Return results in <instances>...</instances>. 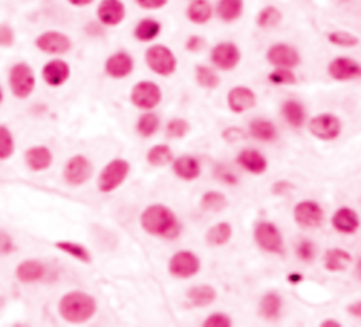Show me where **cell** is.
<instances>
[{"label": "cell", "instance_id": "8", "mask_svg": "<svg viewBox=\"0 0 361 327\" xmlns=\"http://www.w3.org/2000/svg\"><path fill=\"white\" fill-rule=\"evenodd\" d=\"M94 174L92 162L85 155H75L64 167V179L71 186L87 184Z\"/></svg>", "mask_w": 361, "mask_h": 327}, {"label": "cell", "instance_id": "12", "mask_svg": "<svg viewBox=\"0 0 361 327\" xmlns=\"http://www.w3.org/2000/svg\"><path fill=\"white\" fill-rule=\"evenodd\" d=\"M267 60L275 68H295L300 63L299 53L288 44H274L267 51Z\"/></svg>", "mask_w": 361, "mask_h": 327}, {"label": "cell", "instance_id": "30", "mask_svg": "<svg viewBox=\"0 0 361 327\" xmlns=\"http://www.w3.org/2000/svg\"><path fill=\"white\" fill-rule=\"evenodd\" d=\"M282 115L292 127H300L303 124L305 112L302 105L296 101H286L282 105Z\"/></svg>", "mask_w": 361, "mask_h": 327}, {"label": "cell", "instance_id": "53", "mask_svg": "<svg viewBox=\"0 0 361 327\" xmlns=\"http://www.w3.org/2000/svg\"><path fill=\"white\" fill-rule=\"evenodd\" d=\"M274 186H275V188H274V193H281V191H282V189H288V188H291V185H289V184H286V182L275 184Z\"/></svg>", "mask_w": 361, "mask_h": 327}, {"label": "cell", "instance_id": "17", "mask_svg": "<svg viewBox=\"0 0 361 327\" xmlns=\"http://www.w3.org/2000/svg\"><path fill=\"white\" fill-rule=\"evenodd\" d=\"M327 71L336 81H353L361 78V65L348 57L334 58L329 64Z\"/></svg>", "mask_w": 361, "mask_h": 327}, {"label": "cell", "instance_id": "43", "mask_svg": "<svg viewBox=\"0 0 361 327\" xmlns=\"http://www.w3.org/2000/svg\"><path fill=\"white\" fill-rule=\"evenodd\" d=\"M189 130V124L182 119H174L167 126V134L171 139H181Z\"/></svg>", "mask_w": 361, "mask_h": 327}, {"label": "cell", "instance_id": "2", "mask_svg": "<svg viewBox=\"0 0 361 327\" xmlns=\"http://www.w3.org/2000/svg\"><path fill=\"white\" fill-rule=\"evenodd\" d=\"M143 229L153 236L174 237L178 233V222L175 214L163 205L148 206L141 214Z\"/></svg>", "mask_w": 361, "mask_h": 327}, {"label": "cell", "instance_id": "46", "mask_svg": "<svg viewBox=\"0 0 361 327\" xmlns=\"http://www.w3.org/2000/svg\"><path fill=\"white\" fill-rule=\"evenodd\" d=\"M170 0H134V4L144 11H160L168 5Z\"/></svg>", "mask_w": 361, "mask_h": 327}, {"label": "cell", "instance_id": "5", "mask_svg": "<svg viewBox=\"0 0 361 327\" xmlns=\"http://www.w3.org/2000/svg\"><path fill=\"white\" fill-rule=\"evenodd\" d=\"M34 44L39 51L49 56H64L74 47L71 37L58 30H47L39 34Z\"/></svg>", "mask_w": 361, "mask_h": 327}, {"label": "cell", "instance_id": "57", "mask_svg": "<svg viewBox=\"0 0 361 327\" xmlns=\"http://www.w3.org/2000/svg\"><path fill=\"white\" fill-rule=\"evenodd\" d=\"M357 274H358V276L361 278V259H360L358 264H357Z\"/></svg>", "mask_w": 361, "mask_h": 327}, {"label": "cell", "instance_id": "48", "mask_svg": "<svg viewBox=\"0 0 361 327\" xmlns=\"http://www.w3.org/2000/svg\"><path fill=\"white\" fill-rule=\"evenodd\" d=\"M12 251H13L12 237L5 231H0V255H8Z\"/></svg>", "mask_w": 361, "mask_h": 327}, {"label": "cell", "instance_id": "22", "mask_svg": "<svg viewBox=\"0 0 361 327\" xmlns=\"http://www.w3.org/2000/svg\"><path fill=\"white\" fill-rule=\"evenodd\" d=\"M213 15L212 5L208 0H192L186 9V18L194 25H206Z\"/></svg>", "mask_w": 361, "mask_h": 327}, {"label": "cell", "instance_id": "39", "mask_svg": "<svg viewBox=\"0 0 361 327\" xmlns=\"http://www.w3.org/2000/svg\"><path fill=\"white\" fill-rule=\"evenodd\" d=\"M15 153V140L11 130L0 124V160H8Z\"/></svg>", "mask_w": 361, "mask_h": 327}, {"label": "cell", "instance_id": "51", "mask_svg": "<svg viewBox=\"0 0 361 327\" xmlns=\"http://www.w3.org/2000/svg\"><path fill=\"white\" fill-rule=\"evenodd\" d=\"M67 4L74 8H87L95 4V0H67Z\"/></svg>", "mask_w": 361, "mask_h": 327}, {"label": "cell", "instance_id": "14", "mask_svg": "<svg viewBox=\"0 0 361 327\" xmlns=\"http://www.w3.org/2000/svg\"><path fill=\"white\" fill-rule=\"evenodd\" d=\"M134 70V60L126 51H118L108 57L105 63V72L113 79L127 78Z\"/></svg>", "mask_w": 361, "mask_h": 327}, {"label": "cell", "instance_id": "45", "mask_svg": "<svg viewBox=\"0 0 361 327\" xmlns=\"http://www.w3.org/2000/svg\"><path fill=\"white\" fill-rule=\"evenodd\" d=\"M205 327H230L232 326V320L226 316V314H212L210 317L206 319V321L203 323Z\"/></svg>", "mask_w": 361, "mask_h": 327}, {"label": "cell", "instance_id": "41", "mask_svg": "<svg viewBox=\"0 0 361 327\" xmlns=\"http://www.w3.org/2000/svg\"><path fill=\"white\" fill-rule=\"evenodd\" d=\"M327 40L334 44V46H338V47H344V49H351V47H355L360 40L357 36L348 33V32H333L327 36Z\"/></svg>", "mask_w": 361, "mask_h": 327}, {"label": "cell", "instance_id": "55", "mask_svg": "<svg viewBox=\"0 0 361 327\" xmlns=\"http://www.w3.org/2000/svg\"><path fill=\"white\" fill-rule=\"evenodd\" d=\"M291 282H299L302 278H300V275H289V278H288Z\"/></svg>", "mask_w": 361, "mask_h": 327}, {"label": "cell", "instance_id": "7", "mask_svg": "<svg viewBox=\"0 0 361 327\" xmlns=\"http://www.w3.org/2000/svg\"><path fill=\"white\" fill-rule=\"evenodd\" d=\"M163 99V92L161 88L151 81H141L136 84L132 89L130 94V101L132 103L143 110H150L154 109L156 106L160 105Z\"/></svg>", "mask_w": 361, "mask_h": 327}, {"label": "cell", "instance_id": "4", "mask_svg": "<svg viewBox=\"0 0 361 327\" xmlns=\"http://www.w3.org/2000/svg\"><path fill=\"white\" fill-rule=\"evenodd\" d=\"M147 67L160 77H170L177 70V57L163 44H156L146 51Z\"/></svg>", "mask_w": 361, "mask_h": 327}, {"label": "cell", "instance_id": "29", "mask_svg": "<svg viewBox=\"0 0 361 327\" xmlns=\"http://www.w3.org/2000/svg\"><path fill=\"white\" fill-rule=\"evenodd\" d=\"M188 299L195 306H208L216 299V290L209 285L194 286L188 290Z\"/></svg>", "mask_w": 361, "mask_h": 327}, {"label": "cell", "instance_id": "19", "mask_svg": "<svg viewBox=\"0 0 361 327\" xmlns=\"http://www.w3.org/2000/svg\"><path fill=\"white\" fill-rule=\"evenodd\" d=\"M227 103L232 112L243 113L255 106L257 98L255 94L246 86H236L227 95Z\"/></svg>", "mask_w": 361, "mask_h": 327}, {"label": "cell", "instance_id": "37", "mask_svg": "<svg viewBox=\"0 0 361 327\" xmlns=\"http://www.w3.org/2000/svg\"><path fill=\"white\" fill-rule=\"evenodd\" d=\"M227 205V200L224 198L223 193H219V192H208L202 196V200H201V206L203 210H208V212H219V210H223Z\"/></svg>", "mask_w": 361, "mask_h": 327}, {"label": "cell", "instance_id": "33", "mask_svg": "<svg viewBox=\"0 0 361 327\" xmlns=\"http://www.w3.org/2000/svg\"><path fill=\"white\" fill-rule=\"evenodd\" d=\"M195 78L196 82L205 89H216L220 84L219 75L212 68L205 65H198L195 68Z\"/></svg>", "mask_w": 361, "mask_h": 327}, {"label": "cell", "instance_id": "20", "mask_svg": "<svg viewBox=\"0 0 361 327\" xmlns=\"http://www.w3.org/2000/svg\"><path fill=\"white\" fill-rule=\"evenodd\" d=\"M25 160H26L27 167L32 171L42 172V171H46L51 167L53 153H51L50 148H47L44 146H37V147H32L26 151Z\"/></svg>", "mask_w": 361, "mask_h": 327}, {"label": "cell", "instance_id": "18", "mask_svg": "<svg viewBox=\"0 0 361 327\" xmlns=\"http://www.w3.org/2000/svg\"><path fill=\"white\" fill-rule=\"evenodd\" d=\"M295 220L298 224H300L302 227H308V229H313L320 226L322 219H323V213L322 209L315 203V202H300L295 206Z\"/></svg>", "mask_w": 361, "mask_h": 327}, {"label": "cell", "instance_id": "23", "mask_svg": "<svg viewBox=\"0 0 361 327\" xmlns=\"http://www.w3.org/2000/svg\"><path fill=\"white\" fill-rule=\"evenodd\" d=\"M161 33V23L156 19L151 18H146L141 19L136 27H134V39L139 40L140 43H150L153 40H156Z\"/></svg>", "mask_w": 361, "mask_h": 327}, {"label": "cell", "instance_id": "3", "mask_svg": "<svg viewBox=\"0 0 361 327\" xmlns=\"http://www.w3.org/2000/svg\"><path fill=\"white\" fill-rule=\"evenodd\" d=\"M9 86L18 99H27L36 89V74L27 63H18L9 71Z\"/></svg>", "mask_w": 361, "mask_h": 327}, {"label": "cell", "instance_id": "25", "mask_svg": "<svg viewBox=\"0 0 361 327\" xmlns=\"http://www.w3.org/2000/svg\"><path fill=\"white\" fill-rule=\"evenodd\" d=\"M243 11H244L243 0H219L216 6L217 16L226 23H232L240 19V16L243 15Z\"/></svg>", "mask_w": 361, "mask_h": 327}, {"label": "cell", "instance_id": "36", "mask_svg": "<svg viewBox=\"0 0 361 327\" xmlns=\"http://www.w3.org/2000/svg\"><path fill=\"white\" fill-rule=\"evenodd\" d=\"M172 151L168 146H156L153 147L148 154H147V160L151 165L154 167H164L167 164H170L172 161Z\"/></svg>", "mask_w": 361, "mask_h": 327}, {"label": "cell", "instance_id": "34", "mask_svg": "<svg viewBox=\"0 0 361 327\" xmlns=\"http://www.w3.org/2000/svg\"><path fill=\"white\" fill-rule=\"evenodd\" d=\"M282 20V13L275 6H265L257 16V25L261 29H272Z\"/></svg>", "mask_w": 361, "mask_h": 327}, {"label": "cell", "instance_id": "16", "mask_svg": "<svg viewBox=\"0 0 361 327\" xmlns=\"http://www.w3.org/2000/svg\"><path fill=\"white\" fill-rule=\"evenodd\" d=\"M255 240L261 248L270 252L281 254L284 251L282 237L278 229L271 223H260L255 227Z\"/></svg>", "mask_w": 361, "mask_h": 327}, {"label": "cell", "instance_id": "26", "mask_svg": "<svg viewBox=\"0 0 361 327\" xmlns=\"http://www.w3.org/2000/svg\"><path fill=\"white\" fill-rule=\"evenodd\" d=\"M239 164L251 174H262L267 169V160L254 150H244L237 158Z\"/></svg>", "mask_w": 361, "mask_h": 327}, {"label": "cell", "instance_id": "42", "mask_svg": "<svg viewBox=\"0 0 361 327\" xmlns=\"http://www.w3.org/2000/svg\"><path fill=\"white\" fill-rule=\"evenodd\" d=\"M268 81L274 85H295L296 77L289 68H277L268 75Z\"/></svg>", "mask_w": 361, "mask_h": 327}, {"label": "cell", "instance_id": "49", "mask_svg": "<svg viewBox=\"0 0 361 327\" xmlns=\"http://www.w3.org/2000/svg\"><path fill=\"white\" fill-rule=\"evenodd\" d=\"M185 47L188 51L191 53H199L203 47H205V40L201 36H191L186 43Z\"/></svg>", "mask_w": 361, "mask_h": 327}, {"label": "cell", "instance_id": "1", "mask_svg": "<svg viewBox=\"0 0 361 327\" xmlns=\"http://www.w3.org/2000/svg\"><path fill=\"white\" fill-rule=\"evenodd\" d=\"M96 300L91 295L80 290L64 295L58 306L63 319L72 324H81L92 319L96 313Z\"/></svg>", "mask_w": 361, "mask_h": 327}, {"label": "cell", "instance_id": "28", "mask_svg": "<svg viewBox=\"0 0 361 327\" xmlns=\"http://www.w3.org/2000/svg\"><path fill=\"white\" fill-rule=\"evenodd\" d=\"M351 262V255L343 250H329L324 257V267L329 271H344Z\"/></svg>", "mask_w": 361, "mask_h": 327}, {"label": "cell", "instance_id": "10", "mask_svg": "<svg viewBox=\"0 0 361 327\" xmlns=\"http://www.w3.org/2000/svg\"><path fill=\"white\" fill-rule=\"evenodd\" d=\"M241 54L236 44L233 43H220L213 47L210 60L213 65L222 71H232L240 63Z\"/></svg>", "mask_w": 361, "mask_h": 327}, {"label": "cell", "instance_id": "38", "mask_svg": "<svg viewBox=\"0 0 361 327\" xmlns=\"http://www.w3.org/2000/svg\"><path fill=\"white\" fill-rule=\"evenodd\" d=\"M261 314L265 317V319H275L279 313V309H281V299L278 295L275 293H268L262 297L261 300Z\"/></svg>", "mask_w": 361, "mask_h": 327}, {"label": "cell", "instance_id": "32", "mask_svg": "<svg viewBox=\"0 0 361 327\" xmlns=\"http://www.w3.org/2000/svg\"><path fill=\"white\" fill-rule=\"evenodd\" d=\"M56 247L58 250H61L63 252L80 259L84 264H91L92 262V257H91L89 251L81 244H77L74 241H58V243H56Z\"/></svg>", "mask_w": 361, "mask_h": 327}, {"label": "cell", "instance_id": "31", "mask_svg": "<svg viewBox=\"0 0 361 327\" xmlns=\"http://www.w3.org/2000/svg\"><path fill=\"white\" fill-rule=\"evenodd\" d=\"M250 133L254 139L261 141H271L277 137V130L271 122L267 120H253L250 123Z\"/></svg>", "mask_w": 361, "mask_h": 327}, {"label": "cell", "instance_id": "15", "mask_svg": "<svg viewBox=\"0 0 361 327\" xmlns=\"http://www.w3.org/2000/svg\"><path fill=\"white\" fill-rule=\"evenodd\" d=\"M201 268V262L191 251H179L170 261V272L177 278L194 276Z\"/></svg>", "mask_w": 361, "mask_h": 327}, {"label": "cell", "instance_id": "9", "mask_svg": "<svg viewBox=\"0 0 361 327\" xmlns=\"http://www.w3.org/2000/svg\"><path fill=\"white\" fill-rule=\"evenodd\" d=\"M126 12L123 0H101L96 8V18L105 27H118L125 22Z\"/></svg>", "mask_w": 361, "mask_h": 327}, {"label": "cell", "instance_id": "35", "mask_svg": "<svg viewBox=\"0 0 361 327\" xmlns=\"http://www.w3.org/2000/svg\"><path fill=\"white\" fill-rule=\"evenodd\" d=\"M232 237V227L227 223H219L209 229L206 234V241L210 245H223L226 244Z\"/></svg>", "mask_w": 361, "mask_h": 327}, {"label": "cell", "instance_id": "13", "mask_svg": "<svg viewBox=\"0 0 361 327\" xmlns=\"http://www.w3.org/2000/svg\"><path fill=\"white\" fill-rule=\"evenodd\" d=\"M340 129H341L340 120L333 115L315 116L309 124L310 133L315 137L324 140V141L336 139L340 134Z\"/></svg>", "mask_w": 361, "mask_h": 327}, {"label": "cell", "instance_id": "56", "mask_svg": "<svg viewBox=\"0 0 361 327\" xmlns=\"http://www.w3.org/2000/svg\"><path fill=\"white\" fill-rule=\"evenodd\" d=\"M4 99H5V94H4V88L0 86V103L4 102Z\"/></svg>", "mask_w": 361, "mask_h": 327}, {"label": "cell", "instance_id": "50", "mask_svg": "<svg viewBox=\"0 0 361 327\" xmlns=\"http://www.w3.org/2000/svg\"><path fill=\"white\" fill-rule=\"evenodd\" d=\"M223 139L230 141V143H234V141H239V140H243L246 139V133L239 129V127H230V129H226L224 133H223Z\"/></svg>", "mask_w": 361, "mask_h": 327}, {"label": "cell", "instance_id": "21", "mask_svg": "<svg viewBox=\"0 0 361 327\" xmlns=\"http://www.w3.org/2000/svg\"><path fill=\"white\" fill-rule=\"evenodd\" d=\"M46 274V267L37 259H26L20 262L16 268V276L23 283H33L43 279Z\"/></svg>", "mask_w": 361, "mask_h": 327}, {"label": "cell", "instance_id": "11", "mask_svg": "<svg viewBox=\"0 0 361 327\" xmlns=\"http://www.w3.org/2000/svg\"><path fill=\"white\" fill-rule=\"evenodd\" d=\"M42 78L49 86L60 88L71 78V65L61 58H54L43 67Z\"/></svg>", "mask_w": 361, "mask_h": 327}, {"label": "cell", "instance_id": "6", "mask_svg": "<svg viewBox=\"0 0 361 327\" xmlns=\"http://www.w3.org/2000/svg\"><path fill=\"white\" fill-rule=\"evenodd\" d=\"M130 172V164L126 160H113L102 171L98 179V188L103 193L113 192L127 178Z\"/></svg>", "mask_w": 361, "mask_h": 327}, {"label": "cell", "instance_id": "44", "mask_svg": "<svg viewBox=\"0 0 361 327\" xmlns=\"http://www.w3.org/2000/svg\"><path fill=\"white\" fill-rule=\"evenodd\" d=\"M15 41H16V34L13 27L6 23L0 25V47L11 49L13 47Z\"/></svg>", "mask_w": 361, "mask_h": 327}, {"label": "cell", "instance_id": "27", "mask_svg": "<svg viewBox=\"0 0 361 327\" xmlns=\"http://www.w3.org/2000/svg\"><path fill=\"white\" fill-rule=\"evenodd\" d=\"M174 171L179 178L185 181H192L199 177L201 165L192 157H181L174 162Z\"/></svg>", "mask_w": 361, "mask_h": 327}, {"label": "cell", "instance_id": "24", "mask_svg": "<svg viewBox=\"0 0 361 327\" xmlns=\"http://www.w3.org/2000/svg\"><path fill=\"white\" fill-rule=\"evenodd\" d=\"M331 223L337 231L351 234L358 229V216L354 210L348 207H341L333 216Z\"/></svg>", "mask_w": 361, "mask_h": 327}, {"label": "cell", "instance_id": "54", "mask_svg": "<svg viewBox=\"0 0 361 327\" xmlns=\"http://www.w3.org/2000/svg\"><path fill=\"white\" fill-rule=\"evenodd\" d=\"M340 324L336 320H326L322 323V327H338Z\"/></svg>", "mask_w": 361, "mask_h": 327}, {"label": "cell", "instance_id": "52", "mask_svg": "<svg viewBox=\"0 0 361 327\" xmlns=\"http://www.w3.org/2000/svg\"><path fill=\"white\" fill-rule=\"evenodd\" d=\"M348 312L361 319V302H355L348 306Z\"/></svg>", "mask_w": 361, "mask_h": 327}, {"label": "cell", "instance_id": "40", "mask_svg": "<svg viewBox=\"0 0 361 327\" xmlns=\"http://www.w3.org/2000/svg\"><path fill=\"white\" fill-rule=\"evenodd\" d=\"M160 126V119L157 115L154 113H146L139 119L137 123V132L143 136V137H151Z\"/></svg>", "mask_w": 361, "mask_h": 327}, {"label": "cell", "instance_id": "47", "mask_svg": "<svg viewBox=\"0 0 361 327\" xmlns=\"http://www.w3.org/2000/svg\"><path fill=\"white\" fill-rule=\"evenodd\" d=\"M298 255L303 259V261H312L315 257V247L310 241H302L298 245Z\"/></svg>", "mask_w": 361, "mask_h": 327}]
</instances>
